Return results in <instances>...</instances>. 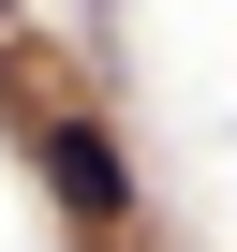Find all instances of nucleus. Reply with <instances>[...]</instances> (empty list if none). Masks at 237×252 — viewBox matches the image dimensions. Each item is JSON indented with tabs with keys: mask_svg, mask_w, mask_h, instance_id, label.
Listing matches in <instances>:
<instances>
[{
	"mask_svg": "<svg viewBox=\"0 0 237 252\" xmlns=\"http://www.w3.org/2000/svg\"><path fill=\"white\" fill-rule=\"evenodd\" d=\"M45 178H59V208H74V222H104V237L134 222V163H118L89 119H45Z\"/></svg>",
	"mask_w": 237,
	"mask_h": 252,
	"instance_id": "obj_1",
	"label": "nucleus"
},
{
	"mask_svg": "<svg viewBox=\"0 0 237 252\" xmlns=\"http://www.w3.org/2000/svg\"><path fill=\"white\" fill-rule=\"evenodd\" d=\"M0 30H15V0H0Z\"/></svg>",
	"mask_w": 237,
	"mask_h": 252,
	"instance_id": "obj_2",
	"label": "nucleus"
}]
</instances>
